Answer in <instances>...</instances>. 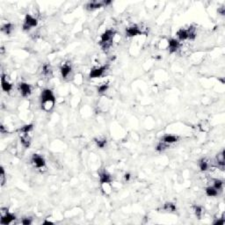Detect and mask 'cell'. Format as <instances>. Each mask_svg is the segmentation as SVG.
<instances>
[{
    "mask_svg": "<svg viewBox=\"0 0 225 225\" xmlns=\"http://www.w3.org/2000/svg\"><path fill=\"white\" fill-rule=\"evenodd\" d=\"M56 98L53 94V91L49 89H45L41 92V108L49 112L55 106Z\"/></svg>",
    "mask_w": 225,
    "mask_h": 225,
    "instance_id": "1",
    "label": "cell"
},
{
    "mask_svg": "<svg viewBox=\"0 0 225 225\" xmlns=\"http://www.w3.org/2000/svg\"><path fill=\"white\" fill-rule=\"evenodd\" d=\"M115 33H116L115 31L112 29H108L102 33L101 38H100V46L102 49L107 50L111 47Z\"/></svg>",
    "mask_w": 225,
    "mask_h": 225,
    "instance_id": "2",
    "label": "cell"
},
{
    "mask_svg": "<svg viewBox=\"0 0 225 225\" xmlns=\"http://www.w3.org/2000/svg\"><path fill=\"white\" fill-rule=\"evenodd\" d=\"M1 221L0 224L2 225H7L12 224L15 219V216L12 213H9L7 208H1Z\"/></svg>",
    "mask_w": 225,
    "mask_h": 225,
    "instance_id": "3",
    "label": "cell"
},
{
    "mask_svg": "<svg viewBox=\"0 0 225 225\" xmlns=\"http://www.w3.org/2000/svg\"><path fill=\"white\" fill-rule=\"evenodd\" d=\"M37 24H38V21L35 18H33L30 14H27L26 18H25V20H24V24H23V30L28 31L32 28L36 27Z\"/></svg>",
    "mask_w": 225,
    "mask_h": 225,
    "instance_id": "4",
    "label": "cell"
},
{
    "mask_svg": "<svg viewBox=\"0 0 225 225\" xmlns=\"http://www.w3.org/2000/svg\"><path fill=\"white\" fill-rule=\"evenodd\" d=\"M107 68H108V65H104V66H101V67L92 69L90 72V78H100L104 74V72L107 70Z\"/></svg>",
    "mask_w": 225,
    "mask_h": 225,
    "instance_id": "5",
    "label": "cell"
},
{
    "mask_svg": "<svg viewBox=\"0 0 225 225\" xmlns=\"http://www.w3.org/2000/svg\"><path fill=\"white\" fill-rule=\"evenodd\" d=\"M32 162H33V165L36 168H42L46 165L44 158L42 156L39 155V154H33V157H32Z\"/></svg>",
    "mask_w": 225,
    "mask_h": 225,
    "instance_id": "6",
    "label": "cell"
},
{
    "mask_svg": "<svg viewBox=\"0 0 225 225\" xmlns=\"http://www.w3.org/2000/svg\"><path fill=\"white\" fill-rule=\"evenodd\" d=\"M1 86H2V90L4 91H5V92H10L12 90V84L7 80V76L5 74L2 75V78H1Z\"/></svg>",
    "mask_w": 225,
    "mask_h": 225,
    "instance_id": "7",
    "label": "cell"
},
{
    "mask_svg": "<svg viewBox=\"0 0 225 225\" xmlns=\"http://www.w3.org/2000/svg\"><path fill=\"white\" fill-rule=\"evenodd\" d=\"M19 91H20L23 97H28L31 94V86L27 83H20L19 84Z\"/></svg>",
    "mask_w": 225,
    "mask_h": 225,
    "instance_id": "8",
    "label": "cell"
},
{
    "mask_svg": "<svg viewBox=\"0 0 225 225\" xmlns=\"http://www.w3.org/2000/svg\"><path fill=\"white\" fill-rule=\"evenodd\" d=\"M168 47L170 53H174L179 48V41L176 39H171L168 41Z\"/></svg>",
    "mask_w": 225,
    "mask_h": 225,
    "instance_id": "9",
    "label": "cell"
},
{
    "mask_svg": "<svg viewBox=\"0 0 225 225\" xmlns=\"http://www.w3.org/2000/svg\"><path fill=\"white\" fill-rule=\"evenodd\" d=\"M141 33H142V32L136 26L128 28L126 30V34H127L128 37H134V36H136V35L141 34Z\"/></svg>",
    "mask_w": 225,
    "mask_h": 225,
    "instance_id": "10",
    "label": "cell"
},
{
    "mask_svg": "<svg viewBox=\"0 0 225 225\" xmlns=\"http://www.w3.org/2000/svg\"><path fill=\"white\" fill-rule=\"evenodd\" d=\"M99 182L102 184L106 183H111L112 182V177L107 172H102L99 174Z\"/></svg>",
    "mask_w": 225,
    "mask_h": 225,
    "instance_id": "11",
    "label": "cell"
},
{
    "mask_svg": "<svg viewBox=\"0 0 225 225\" xmlns=\"http://www.w3.org/2000/svg\"><path fill=\"white\" fill-rule=\"evenodd\" d=\"M71 72V66L69 64H64L61 68V74L63 78H67Z\"/></svg>",
    "mask_w": 225,
    "mask_h": 225,
    "instance_id": "12",
    "label": "cell"
},
{
    "mask_svg": "<svg viewBox=\"0 0 225 225\" xmlns=\"http://www.w3.org/2000/svg\"><path fill=\"white\" fill-rule=\"evenodd\" d=\"M102 6H104V3L103 2H98V1L90 2L86 4V8L88 10H95V9H99Z\"/></svg>",
    "mask_w": 225,
    "mask_h": 225,
    "instance_id": "13",
    "label": "cell"
},
{
    "mask_svg": "<svg viewBox=\"0 0 225 225\" xmlns=\"http://www.w3.org/2000/svg\"><path fill=\"white\" fill-rule=\"evenodd\" d=\"M177 36L179 38V41H186L189 38V35H188V32H187V29H179L178 32H177Z\"/></svg>",
    "mask_w": 225,
    "mask_h": 225,
    "instance_id": "14",
    "label": "cell"
},
{
    "mask_svg": "<svg viewBox=\"0 0 225 225\" xmlns=\"http://www.w3.org/2000/svg\"><path fill=\"white\" fill-rule=\"evenodd\" d=\"M13 28H14L13 24H12V23H7V24H4V25L2 27L1 30H2V32H4V33H6L7 35H10V34L12 33Z\"/></svg>",
    "mask_w": 225,
    "mask_h": 225,
    "instance_id": "15",
    "label": "cell"
},
{
    "mask_svg": "<svg viewBox=\"0 0 225 225\" xmlns=\"http://www.w3.org/2000/svg\"><path fill=\"white\" fill-rule=\"evenodd\" d=\"M224 151L223 150L216 157V163H217L218 166H221L222 170H224Z\"/></svg>",
    "mask_w": 225,
    "mask_h": 225,
    "instance_id": "16",
    "label": "cell"
},
{
    "mask_svg": "<svg viewBox=\"0 0 225 225\" xmlns=\"http://www.w3.org/2000/svg\"><path fill=\"white\" fill-rule=\"evenodd\" d=\"M177 141H178V137L175 136H171V135H165V136L162 138V142H166V143H168V144L176 142Z\"/></svg>",
    "mask_w": 225,
    "mask_h": 225,
    "instance_id": "17",
    "label": "cell"
},
{
    "mask_svg": "<svg viewBox=\"0 0 225 225\" xmlns=\"http://www.w3.org/2000/svg\"><path fill=\"white\" fill-rule=\"evenodd\" d=\"M206 195L208 197H216L218 195V190H216L214 187H209L206 188Z\"/></svg>",
    "mask_w": 225,
    "mask_h": 225,
    "instance_id": "18",
    "label": "cell"
},
{
    "mask_svg": "<svg viewBox=\"0 0 225 225\" xmlns=\"http://www.w3.org/2000/svg\"><path fill=\"white\" fill-rule=\"evenodd\" d=\"M33 124H28V125L21 127L18 131L20 132V134H29L33 130Z\"/></svg>",
    "mask_w": 225,
    "mask_h": 225,
    "instance_id": "19",
    "label": "cell"
},
{
    "mask_svg": "<svg viewBox=\"0 0 225 225\" xmlns=\"http://www.w3.org/2000/svg\"><path fill=\"white\" fill-rule=\"evenodd\" d=\"M20 140H21V143L26 147L28 148L30 146V137L28 136V134H20Z\"/></svg>",
    "mask_w": 225,
    "mask_h": 225,
    "instance_id": "20",
    "label": "cell"
},
{
    "mask_svg": "<svg viewBox=\"0 0 225 225\" xmlns=\"http://www.w3.org/2000/svg\"><path fill=\"white\" fill-rule=\"evenodd\" d=\"M199 166H200V169L202 171H207V170L208 169V167H209V165H208V160L205 159V158H202V159L200 161V163H199Z\"/></svg>",
    "mask_w": 225,
    "mask_h": 225,
    "instance_id": "21",
    "label": "cell"
},
{
    "mask_svg": "<svg viewBox=\"0 0 225 225\" xmlns=\"http://www.w3.org/2000/svg\"><path fill=\"white\" fill-rule=\"evenodd\" d=\"M164 209L165 211H169V212H174L176 210V206L174 203H171V202H166L165 205H164Z\"/></svg>",
    "mask_w": 225,
    "mask_h": 225,
    "instance_id": "22",
    "label": "cell"
},
{
    "mask_svg": "<svg viewBox=\"0 0 225 225\" xmlns=\"http://www.w3.org/2000/svg\"><path fill=\"white\" fill-rule=\"evenodd\" d=\"M167 148H169V144L168 143H166V142H160L158 144V146H157V148H156V150H158V151H159V152H161V151H164L165 150H166Z\"/></svg>",
    "mask_w": 225,
    "mask_h": 225,
    "instance_id": "23",
    "label": "cell"
},
{
    "mask_svg": "<svg viewBox=\"0 0 225 225\" xmlns=\"http://www.w3.org/2000/svg\"><path fill=\"white\" fill-rule=\"evenodd\" d=\"M216 190H221L224 187V181L221 180V179H216L214 181V186H213Z\"/></svg>",
    "mask_w": 225,
    "mask_h": 225,
    "instance_id": "24",
    "label": "cell"
},
{
    "mask_svg": "<svg viewBox=\"0 0 225 225\" xmlns=\"http://www.w3.org/2000/svg\"><path fill=\"white\" fill-rule=\"evenodd\" d=\"M107 90H108V84H103L98 87V92L100 93V94L105 93Z\"/></svg>",
    "mask_w": 225,
    "mask_h": 225,
    "instance_id": "25",
    "label": "cell"
},
{
    "mask_svg": "<svg viewBox=\"0 0 225 225\" xmlns=\"http://www.w3.org/2000/svg\"><path fill=\"white\" fill-rule=\"evenodd\" d=\"M96 143H97V146L100 149H103L106 145H107V140L106 139H97L95 140Z\"/></svg>",
    "mask_w": 225,
    "mask_h": 225,
    "instance_id": "26",
    "label": "cell"
},
{
    "mask_svg": "<svg viewBox=\"0 0 225 225\" xmlns=\"http://www.w3.org/2000/svg\"><path fill=\"white\" fill-rule=\"evenodd\" d=\"M42 72H43L44 75H47V76L50 75L51 72H52V71H51L50 66H49V64H45V65L43 66V70H42Z\"/></svg>",
    "mask_w": 225,
    "mask_h": 225,
    "instance_id": "27",
    "label": "cell"
},
{
    "mask_svg": "<svg viewBox=\"0 0 225 225\" xmlns=\"http://www.w3.org/2000/svg\"><path fill=\"white\" fill-rule=\"evenodd\" d=\"M195 213L198 218H200L202 215V208L200 206H195Z\"/></svg>",
    "mask_w": 225,
    "mask_h": 225,
    "instance_id": "28",
    "label": "cell"
},
{
    "mask_svg": "<svg viewBox=\"0 0 225 225\" xmlns=\"http://www.w3.org/2000/svg\"><path fill=\"white\" fill-rule=\"evenodd\" d=\"M0 179H1V185L4 186V182H5V173H4V170L3 167H1V174H0Z\"/></svg>",
    "mask_w": 225,
    "mask_h": 225,
    "instance_id": "29",
    "label": "cell"
},
{
    "mask_svg": "<svg viewBox=\"0 0 225 225\" xmlns=\"http://www.w3.org/2000/svg\"><path fill=\"white\" fill-rule=\"evenodd\" d=\"M21 224L24 225H30L32 224V218H23L22 220H21Z\"/></svg>",
    "mask_w": 225,
    "mask_h": 225,
    "instance_id": "30",
    "label": "cell"
},
{
    "mask_svg": "<svg viewBox=\"0 0 225 225\" xmlns=\"http://www.w3.org/2000/svg\"><path fill=\"white\" fill-rule=\"evenodd\" d=\"M224 218H221V219H219V220H217V221H216V222H214V224L215 225H224Z\"/></svg>",
    "mask_w": 225,
    "mask_h": 225,
    "instance_id": "31",
    "label": "cell"
},
{
    "mask_svg": "<svg viewBox=\"0 0 225 225\" xmlns=\"http://www.w3.org/2000/svg\"><path fill=\"white\" fill-rule=\"evenodd\" d=\"M130 178H131L130 173H126V174L124 175V179H125V180H126V181H128V180L130 179Z\"/></svg>",
    "mask_w": 225,
    "mask_h": 225,
    "instance_id": "32",
    "label": "cell"
},
{
    "mask_svg": "<svg viewBox=\"0 0 225 225\" xmlns=\"http://www.w3.org/2000/svg\"><path fill=\"white\" fill-rule=\"evenodd\" d=\"M218 12H219V13H221L222 15H224V13H225V8L224 7L219 8V9H218Z\"/></svg>",
    "mask_w": 225,
    "mask_h": 225,
    "instance_id": "33",
    "label": "cell"
},
{
    "mask_svg": "<svg viewBox=\"0 0 225 225\" xmlns=\"http://www.w3.org/2000/svg\"><path fill=\"white\" fill-rule=\"evenodd\" d=\"M43 224H53V223L50 222V221H45V222L43 223Z\"/></svg>",
    "mask_w": 225,
    "mask_h": 225,
    "instance_id": "34",
    "label": "cell"
}]
</instances>
